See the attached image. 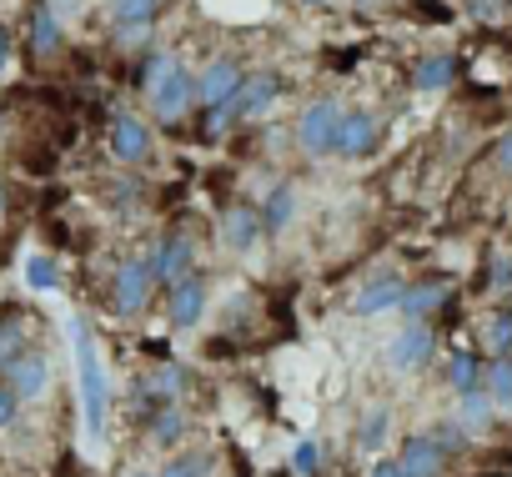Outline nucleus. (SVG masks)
<instances>
[{
	"label": "nucleus",
	"instance_id": "ea45409f",
	"mask_svg": "<svg viewBox=\"0 0 512 477\" xmlns=\"http://www.w3.org/2000/svg\"><path fill=\"white\" fill-rule=\"evenodd\" d=\"M312 6H317V0H312Z\"/></svg>",
	"mask_w": 512,
	"mask_h": 477
},
{
	"label": "nucleus",
	"instance_id": "58836bf2",
	"mask_svg": "<svg viewBox=\"0 0 512 477\" xmlns=\"http://www.w3.org/2000/svg\"><path fill=\"white\" fill-rule=\"evenodd\" d=\"M0 206H6V201H0Z\"/></svg>",
	"mask_w": 512,
	"mask_h": 477
},
{
	"label": "nucleus",
	"instance_id": "20e7f679",
	"mask_svg": "<svg viewBox=\"0 0 512 477\" xmlns=\"http://www.w3.org/2000/svg\"><path fill=\"white\" fill-rule=\"evenodd\" d=\"M166 312H171V322H176V327H196V322H201V312H206V282H201L196 272L176 277V282H171V292H166Z\"/></svg>",
	"mask_w": 512,
	"mask_h": 477
},
{
	"label": "nucleus",
	"instance_id": "423d86ee",
	"mask_svg": "<svg viewBox=\"0 0 512 477\" xmlns=\"http://www.w3.org/2000/svg\"><path fill=\"white\" fill-rule=\"evenodd\" d=\"M191 101H196V81H191L181 66H176V71H171V76H166V81L151 91V111H156V121H176V116H181Z\"/></svg>",
	"mask_w": 512,
	"mask_h": 477
},
{
	"label": "nucleus",
	"instance_id": "c9c22d12",
	"mask_svg": "<svg viewBox=\"0 0 512 477\" xmlns=\"http://www.w3.org/2000/svg\"><path fill=\"white\" fill-rule=\"evenodd\" d=\"M372 477H407V472H402V462H377Z\"/></svg>",
	"mask_w": 512,
	"mask_h": 477
},
{
	"label": "nucleus",
	"instance_id": "72a5a7b5",
	"mask_svg": "<svg viewBox=\"0 0 512 477\" xmlns=\"http://www.w3.org/2000/svg\"><path fill=\"white\" fill-rule=\"evenodd\" d=\"M11 417H16V392H11V382H6V387H0V427H6Z\"/></svg>",
	"mask_w": 512,
	"mask_h": 477
},
{
	"label": "nucleus",
	"instance_id": "a878e982",
	"mask_svg": "<svg viewBox=\"0 0 512 477\" xmlns=\"http://www.w3.org/2000/svg\"><path fill=\"white\" fill-rule=\"evenodd\" d=\"M487 347H492L497 357L512 352V312H497V317L487 322Z\"/></svg>",
	"mask_w": 512,
	"mask_h": 477
},
{
	"label": "nucleus",
	"instance_id": "a211bd4d",
	"mask_svg": "<svg viewBox=\"0 0 512 477\" xmlns=\"http://www.w3.org/2000/svg\"><path fill=\"white\" fill-rule=\"evenodd\" d=\"M31 46H36V56H51L61 46V21H56L51 6H36V16H31Z\"/></svg>",
	"mask_w": 512,
	"mask_h": 477
},
{
	"label": "nucleus",
	"instance_id": "dca6fc26",
	"mask_svg": "<svg viewBox=\"0 0 512 477\" xmlns=\"http://www.w3.org/2000/svg\"><path fill=\"white\" fill-rule=\"evenodd\" d=\"M256 236H262V211H251V206H236V211H226V242L231 247H251Z\"/></svg>",
	"mask_w": 512,
	"mask_h": 477
},
{
	"label": "nucleus",
	"instance_id": "9b49d317",
	"mask_svg": "<svg viewBox=\"0 0 512 477\" xmlns=\"http://www.w3.org/2000/svg\"><path fill=\"white\" fill-rule=\"evenodd\" d=\"M277 96H282V81L267 71V76H251V81H241V86H236V96H231V106H236V116H262Z\"/></svg>",
	"mask_w": 512,
	"mask_h": 477
},
{
	"label": "nucleus",
	"instance_id": "f03ea898",
	"mask_svg": "<svg viewBox=\"0 0 512 477\" xmlns=\"http://www.w3.org/2000/svg\"><path fill=\"white\" fill-rule=\"evenodd\" d=\"M337 126H342L337 101H312V106L302 111V121H297V141H302V151H307V156H327V151L337 146Z\"/></svg>",
	"mask_w": 512,
	"mask_h": 477
},
{
	"label": "nucleus",
	"instance_id": "4468645a",
	"mask_svg": "<svg viewBox=\"0 0 512 477\" xmlns=\"http://www.w3.org/2000/svg\"><path fill=\"white\" fill-rule=\"evenodd\" d=\"M111 151H116L121 161H141V156L151 151V131H146L136 116H121V121L111 126Z\"/></svg>",
	"mask_w": 512,
	"mask_h": 477
},
{
	"label": "nucleus",
	"instance_id": "c85d7f7f",
	"mask_svg": "<svg viewBox=\"0 0 512 477\" xmlns=\"http://www.w3.org/2000/svg\"><path fill=\"white\" fill-rule=\"evenodd\" d=\"M382 432H387V407H377V412L367 417V427L357 432V442H362V452H372V447L382 442Z\"/></svg>",
	"mask_w": 512,
	"mask_h": 477
},
{
	"label": "nucleus",
	"instance_id": "9d476101",
	"mask_svg": "<svg viewBox=\"0 0 512 477\" xmlns=\"http://www.w3.org/2000/svg\"><path fill=\"white\" fill-rule=\"evenodd\" d=\"M236 86H241V71H236V61H216V66H206V76L196 81V101L211 111V106L231 101V96H236Z\"/></svg>",
	"mask_w": 512,
	"mask_h": 477
},
{
	"label": "nucleus",
	"instance_id": "7c9ffc66",
	"mask_svg": "<svg viewBox=\"0 0 512 477\" xmlns=\"http://www.w3.org/2000/svg\"><path fill=\"white\" fill-rule=\"evenodd\" d=\"M176 387H181V367H161V372L146 382V392H151V397H171Z\"/></svg>",
	"mask_w": 512,
	"mask_h": 477
},
{
	"label": "nucleus",
	"instance_id": "473e14b6",
	"mask_svg": "<svg viewBox=\"0 0 512 477\" xmlns=\"http://www.w3.org/2000/svg\"><path fill=\"white\" fill-rule=\"evenodd\" d=\"M161 477H206V457L201 452H191V457H181V462H171Z\"/></svg>",
	"mask_w": 512,
	"mask_h": 477
},
{
	"label": "nucleus",
	"instance_id": "0eeeda50",
	"mask_svg": "<svg viewBox=\"0 0 512 477\" xmlns=\"http://www.w3.org/2000/svg\"><path fill=\"white\" fill-rule=\"evenodd\" d=\"M442 457H447L442 437H407L397 462H402L407 477H437V472H442Z\"/></svg>",
	"mask_w": 512,
	"mask_h": 477
},
{
	"label": "nucleus",
	"instance_id": "bb28decb",
	"mask_svg": "<svg viewBox=\"0 0 512 477\" xmlns=\"http://www.w3.org/2000/svg\"><path fill=\"white\" fill-rule=\"evenodd\" d=\"M171 71H176V61H171V56H151V61H146V76H141V91L151 96V91H156V86H161Z\"/></svg>",
	"mask_w": 512,
	"mask_h": 477
},
{
	"label": "nucleus",
	"instance_id": "f8f14e48",
	"mask_svg": "<svg viewBox=\"0 0 512 477\" xmlns=\"http://www.w3.org/2000/svg\"><path fill=\"white\" fill-rule=\"evenodd\" d=\"M191 242H186V236H171V242H161L146 262H151V272H156V282H176V277H186L191 272Z\"/></svg>",
	"mask_w": 512,
	"mask_h": 477
},
{
	"label": "nucleus",
	"instance_id": "aec40b11",
	"mask_svg": "<svg viewBox=\"0 0 512 477\" xmlns=\"http://www.w3.org/2000/svg\"><path fill=\"white\" fill-rule=\"evenodd\" d=\"M447 382H452L457 392H472V387L482 382V367H477V357H472V352H452V362H447Z\"/></svg>",
	"mask_w": 512,
	"mask_h": 477
},
{
	"label": "nucleus",
	"instance_id": "4c0bfd02",
	"mask_svg": "<svg viewBox=\"0 0 512 477\" xmlns=\"http://www.w3.org/2000/svg\"><path fill=\"white\" fill-rule=\"evenodd\" d=\"M492 282L507 287V282H512V262H497V267H492Z\"/></svg>",
	"mask_w": 512,
	"mask_h": 477
},
{
	"label": "nucleus",
	"instance_id": "b1692460",
	"mask_svg": "<svg viewBox=\"0 0 512 477\" xmlns=\"http://www.w3.org/2000/svg\"><path fill=\"white\" fill-rule=\"evenodd\" d=\"M156 11H161V0H116V21L121 26H151Z\"/></svg>",
	"mask_w": 512,
	"mask_h": 477
},
{
	"label": "nucleus",
	"instance_id": "f3484780",
	"mask_svg": "<svg viewBox=\"0 0 512 477\" xmlns=\"http://www.w3.org/2000/svg\"><path fill=\"white\" fill-rule=\"evenodd\" d=\"M452 76H457V61H452L447 51H437V56H427V61L417 66V91H447Z\"/></svg>",
	"mask_w": 512,
	"mask_h": 477
},
{
	"label": "nucleus",
	"instance_id": "f257e3e1",
	"mask_svg": "<svg viewBox=\"0 0 512 477\" xmlns=\"http://www.w3.org/2000/svg\"><path fill=\"white\" fill-rule=\"evenodd\" d=\"M76 367H81V412H86V432L101 437L106 432V367L96 352V337L86 322H76Z\"/></svg>",
	"mask_w": 512,
	"mask_h": 477
},
{
	"label": "nucleus",
	"instance_id": "cd10ccee",
	"mask_svg": "<svg viewBox=\"0 0 512 477\" xmlns=\"http://www.w3.org/2000/svg\"><path fill=\"white\" fill-rule=\"evenodd\" d=\"M151 432H156L161 442H176V437L186 432V422H181V412H171V407H161V417L151 422Z\"/></svg>",
	"mask_w": 512,
	"mask_h": 477
},
{
	"label": "nucleus",
	"instance_id": "e433bc0d",
	"mask_svg": "<svg viewBox=\"0 0 512 477\" xmlns=\"http://www.w3.org/2000/svg\"><path fill=\"white\" fill-rule=\"evenodd\" d=\"M6 66H11V31L0 26V71H6Z\"/></svg>",
	"mask_w": 512,
	"mask_h": 477
},
{
	"label": "nucleus",
	"instance_id": "ddd939ff",
	"mask_svg": "<svg viewBox=\"0 0 512 477\" xmlns=\"http://www.w3.org/2000/svg\"><path fill=\"white\" fill-rule=\"evenodd\" d=\"M402 282L397 277H382V282H372V287H362L357 297H352V312L357 317H377V312H387V307H402Z\"/></svg>",
	"mask_w": 512,
	"mask_h": 477
},
{
	"label": "nucleus",
	"instance_id": "2f4dec72",
	"mask_svg": "<svg viewBox=\"0 0 512 477\" xmlns=\"http://www.w3.org/2000/svg\"><path fill=\"white\" fill-rule=\"evenodd\" d=\"M292 467H297L302 477H312V472L322 467V447H317V442H302V447H297V457H292Z\"/></svg>",
	"mask_w": 512,
	"mask_h": 477
},
{
	"label": "nucleus",
	"instance_id": "39448f33",
	"mask_svg": "<svg viewBox=\"0 0 512 477\" xmlns=\"http://www.w3.org/2000/svg\"><path fill=\"white\" fill-rule=\"evenodd\" d=\"M377 131H382V121L372 116V111H352V116H342V126H337V156H367L372 146H377Z\"/></svg>",
	"mask_w": 512,
	"mask_h": 477
},
{
	"label": "nucleus",
	"instance_id": "2eb2a0df",
	"mask_svg": "<svg viewBox=\"0 0 512 477\" xmlns=\"http://www.w3.org/2000/svg\"><path fill=\"white\" fill-rule=\"evenodd\" d=\"M442 302H447V287H442V282H422V287H407V292H402V312H407L412 322H427Z\"/></svg>",
	"mask_w": 512,
	"mask_h": 477
},
{
	"label": "nucleus",
	"instance_id": "7ed1b4c3",
	"mask_svg": "<svg viewBox=\"0 0 512 477\" xmlns=\"http://www.w3.org/2000/svg\"><path fill=\"white\" fill-rule=\"evenodd\" d=\"M151 287H156V272H151V262H126V267L116 272V292H111V307H116V317H136V312H146V302H151Z\"/></svg>",
	"mask_w": 512,
	"mask_h": 477
},
{
	"label": "nucleus",
	"instance_id": "393cba45",
	"mask_svg": "<svg viewBox=\"0 0 512 477\" xmlns=\"http://www.w3.org/2000/svg\"><path fill=\"white\" fill-rule=\"evenodd\" d=\"M487 417H492V392H462V422L467 427H487Z\"/></svg>",
	"mask_w": 512,
	"mask_h": 477
},
{
	"label": "nucleus",
	"instance_id": "f704fd0d",
	"mask_svg": "<svg viewBox=\"0 0 512 477\" xmlns=\"http://www.w3.org/2000/svg\"><path fill=\"white\" fill-rule=\"evenodd\" d=\"M497 166H502V171H512V131L497 141Z\"/></svg>",
	"mask_w": 512,
	"mask_h": 477
},
{
	"label": "nucleus",
	"instance_id": "6ab92c4d",
	"mask_svg": "<svg viewBox=\"0 0 512 477\" xmlns=\"http://www.w3.org/2000/svg\"><path fill=\"white\" fill-rule=\"evenodd\" d=\"M26 337H31V332H26L21 317H6V322H0V372H6V367L26 352Z\"/></svg>",
	"mask_w": 512,
	"mask_h": 477
},
{
	"label": "nucleus",
	"instance_id": "1a4fd4ad",
	"mask_svg": "<svg viewBox=\"0 0 512 477\" xmlns=\"http://www.w3.org/2000/svg\"><path fill=\"white\" fill-rule=\"evenodd\" d=\"M6 382H11V392H16V397H41V392H46V382H51V367H46V357H41V352H21V357L6 367Z\"/></svg>",
	"mask_w": 512,
	"mask_h": 477
},
{
	"label": "nucleus",
	"instance_id": "6e6552de",
	"mask_svg": "<svg viewBox=\"0 0 512 477\" xmlns=\"http://www.w3.org/2000/svg\"><path fill=\"white\" fill-rule=\"evenodd\" d=\"M387 357H392V367H397V372H417V367L432 357V327H427V322H412V327L392 342V352H387Z\"/></svg>",
	"mask_w": 512,
	"mask_h": 477
},
{
	"label": "nucleus",
	"instance_id": "5701e85b",
	"mask_svg": "<svg viewBox=\"0 0 512 477\" xmlns=\"http://www.w3.org/2000/svg\"><path fill=\"white\" fill-rule=\"evenodd\" d=\"M26 282H31L36 292H56V287H61V267H56L51 257H31V262H26Z\"/></svg>",
	"mask_w": 512,
	"mask_h": 477
},
{
	"label": "nucleus",
	"instance_id": "4be33fe9",
	"mask_svg": "<svg viewBox=\"0 0 512 477\" xmlns=\"http://www.w3.org/2000/svg\"><path fill=\"white\" fill-rule=\"evenodd\" d=\"M262 226H272V231H282V226H292V191H287V186H277V191L267 196V211H262Z\"/></svg>",
	"mask_w": 512,
	"mask_h": 477
},
{
	"label": "nucleus",
	"instance_id": "c756f323",
	"mask_svg": "<svg viewBox=\"0 0 512 477\" xmlns=\"http://www.w3.org/2000/svg\"><path fill=\"white\" fill-rule=\"evenodd\" d=\"M477 21H507L512 16V0H467Z\"/></svg>",
	"mask_w": 512,
	"mask_h": 477
},
{
	"label": "nucleus",
	"instance_id": "412c9836",
	"mask_svg": "<svg viewBox=\"0 0 512 477\" xmlns=\"http://www.w3.org/2000/svg\"><path fill=\"white\" fill-rule=\"evenodd\" d=\"M487 392H492V402L512 407V357H497L487 367Z\"/></svg>",
	"mask_w": 512,
	"mask_h": 477
}]
</instances>
